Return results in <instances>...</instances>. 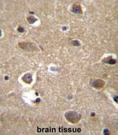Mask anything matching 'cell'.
I'll return each mask as SVG.
<instances>
[{
	"label": "cell",
	"mask_w": 118,
	"mask_h": 135,
	"mask_svg": "<svg viewBox=\"0 0 118 135\" xmlns=\"http://www.w3.org/2000/svg\"><path fill=\"white\" fill-rule=\"evenodd\" d=\"M65 118L66 120L73 124L77 123L79 121L81 120L82 116L80 114L73 111H68L67 112L64 114Z\"/></svg>",
	"instance_id": "1"
},
{
	"label": "cell",
	"mask_w": 118,
	"mask_h": 135,
	"mask_svg": "<svg viewBox=\"0 0 118 135\" xmlns=\"http://www.w3.org/2000/svg\"><path fill=\"white\" fill-rule=\"evenodd\" d=\"M18 45L21 49H22L24 50L31 51H35V50L37 49L36 46L31 43H19Z\"/></svg>",
	"instance_id": "2"
},
{
	"label": "cell",
	"mask_w": 118,
	"mask_h": 135,
	"mask_svg": "<svg viewBox=\"0 0 118 135\" xmlns=\"http://www.w3.org/2000/svg\"><path fill=\"white\" fill-rule=\"evenodd\" d=\"M91 85L94 88L97 89H101L103 88L105 85V81L102 80V79H97V80H94L91 83Z\"/></svg>",
	"instance_id": "3"
},
{
	"label": "cell",
	"mask_w": 118,
	"mask_h": 135,
	"mask_svg": "<svg viewBox=\"0 0 118 135\" xmlns=\"http://www.w3.org/2000/svg\"><path fill=\"white\" fill-rule=\"evenodd\" d=\"M72 11L73 13L76 14H82V9L81 6L78 4H74L73 5Z\"/></svg>",
	"instance_id": "4"
},
{
	"label": "cell",
	"mask_w": 118,
	"mask_h": 135,
	"mask_svg": "<svg viewBox=\"0 0 118 135\" xmlns=\"http://www.w3.org/2000/svg\"><path fill=\"white\" fill-rule=\"evenodd\" d=\"M22 80L27 84H30L33 81L32 75L31 74H26L22 77Z\"/></svg>",
	"instance_id": "5"
},
{
	"label": "cell",
	"mask_w": 118,
	"mask_h": 135,
	"mask_svg": "<svg viewBox=\"0 0 118 135\" xmlns=\"http://www.w3.org/2000/svg\"><path fill=\"white\" fill-rule=\"evenodd\" d=\"M103 62L105 63H107L109 64H115L116 63V61L115 60L112 59V57H108L107 58H105L103 60Z\"/></svg>",
	"instance_id": "6"
},
{
	"label": "cell",
	"mask_w": 118,
	"mask_h": 135,
	"mask_svg": "<svg viewBox=\"0 0 118 135\" xmlns=\"http://www.w3.org/2000/svg\"><path fill=\"white\" fill-rule=\"evenodd\" d=\"M37 20L36 18H35L34 17L32 16V15H31V16H30L27 18V21H28V22L30 24L34 23Z\"/></svg>",
	"instance_id": "7"
},
{
	"label": "cell",
	"mask_w": 118,
	"mask_h": 135,
	"mask_svg": "<svg viewBox=\"0 0 118 135\" xmlns=\"http://www.w3.org/2000/svg\"><path fill=\"white\" fill-rule=\"evenodd\" d=\"M72 43L73 44V45H77H77H80L79 43H78V41H77V40L73 41Z\"/></svg>",
	"instance_id": "8"
},
{
	"label": "cell",
	"mask_w": 118,
	"mask_h": 135,
	"mask_svg": "<svg viewBox=\"0 0 118 135\" xmlns=\"http://www.w3.org/2000/svg\"><path fill=\"white\" fill-rule=\"evenodd\" d=\"M18 31L19 32H24V30L23 28L19 27L18 28Z\"/></svg>",
	"instance_id": "9"
}]
</instances>
